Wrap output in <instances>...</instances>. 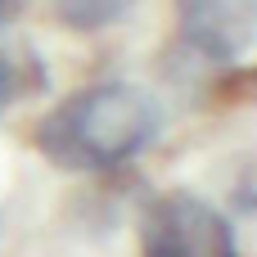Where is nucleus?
<instances>
[{"mask_svg": "<svg viewBox=\"0 0 257 257\" xmlns=\"http://www.w3.org/2000/svg\"><path fill=\"white\" fill-rule=\"evenodd\" d=\"M163 126L158 99L126 81H99L59 99L41 122L32 145L59 172H113L154 145Z\"/></svg>", "mask_w": 257, "mask_h": 257, "instance_id": "f257e3e1", "label": "nucleus"}, {"mask_svg": "<svg viewBox=\"0 0 257 257\" xmlns=\"http://www.w3.org/2000/svg\"><path fill=\"white\" fill-rule=\"evenodd\" d=\"M140 257H239V239L221 208L190 190H167L140 217Z\"/></svg>", "mask_w": 257, "mask_h": 257, "instance_id": "f03ea898", "label": "nucleus"}, {"mask_svg": "<svg viewBox=\"0 0 257 257\" xmlns=\"http://www.w3.org/2000/svg\"><path fill=\"white\" fill-rule=\"evenodd\" d=\"M257 32V0H176V36L208 63H235Z\"/></svg>", "mask_w": 257, "mask_h": 257, "instance_id": "7ed1b4c3", "label": "nucleus"}, {"mask_svg": "<svg viewBox=\"0 0 257 257\" xmlns=\"http://www.w3.org/2000/svg\"><path fill=\"white\" fill-rule=\"evenodd\" d=\"M136 0H50L54 18L72 32H99V27H113L131 14Z\"/></svg>", "mask_w": 257, "mask_h": 257, "instance_id": "20e7f679", "label": "nucleus"}, {"mask_svg": "<svg viewBox=\"0 0 257 257\" xmlns=\"http://www.w3.org/2000/svg\"><path fill=\"white\" fill-rule=\"evenodd\" d=\"M36 86H45V68L36 63H23L14 54H0V113L14 108L23 95H32Z\"/></svg>", "mask_w": 257, "mask_h": 257, "instance_id": "39448f33", "label": "nucleus"}, {"mask_svg": "<svg viewBox=\"0 0 257 257\" xmlns=\"http://www.w3.org/2000/svg\"><path fill=\"white\" fill-rule=\"evenodd\" d=\"M23 5H27V0H0V27H9V23L23 14Z\"/></svg>", "mask_w": 257, "mask_h": 257, "instance_id": "423d86ee", "label": "nucleus"}]
</instances>
